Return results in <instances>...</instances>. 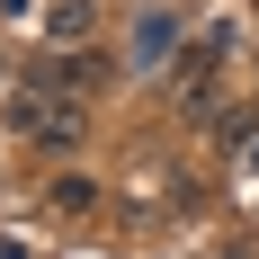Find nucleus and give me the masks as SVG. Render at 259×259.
<instances>
[{"instance_id": "nucleus-1", "label": "nucleus", "mask_w": 259, "mask_h": 259, "mask_svg": "<svg viewBox=\"0 0 259 259\" xmlns=\"http://www.w3.org/2000/svg\"><path fill=\"white\" fill-rule=\"evenodd\" d=\"M9 125H18L27 143H45V152H72V143H80V99L27 80V90H9Z\"/></svg>"}, {"instance_id": "nucleus-2", "label": "nucleus", "mask_w": 259, "mask_h": 259, "mask_svg": "<svg viewBox=\"0 0 259 259\" xmlns=\"http://www.w3.org/2000/svg\"><path fill=\"white\" fill-rule=\"evenodd\" d=\"M179 9H143L134 18V72H161V63H179Z\"/></svg>"}, {"instance_id": "nucleus-3", "label": "nucleus", "mask_w": 259, "mask_h": 259, "mask_svg": "<svg viewBox=\"0 0 259 259\" xmlns=\"http://www.w3.org/2000/svg\"><path fill=\"white\" fill-rule=\"evenodd\" d=\"M224 45H233V27H214L206 45L179 54V72H170V99H179V107H206V80H214V54H224Z\"/></svg>"}, {"instance_id": "nucleus-4", "label": "nucleus", "mask_w": 259, "mask_h": 259, "mask_svg": "<svg viewBox=\"0 0 259 259\" xmlns=\"http://www.w3.org/2000/svg\"><path fill=\"white\" fill-rule=\"evenodd\" d=\"M45 90H63V99H99V90H107V54H54V63H45Z\"/></svg>"}, {"instance_id": "nucleus-5", "label": "nucleus", "mask_w": 259, "mask_h": 259, "mask_svg": "<svg viewBox=\"0 0 259 259\" xmlns=\"http://www.w3.org/2000/svg\"><path fill=\"white\" fill-rule=\"evenodd\" d=\"M90 27H99V0H54V36L63 45H80Z\"/></svg>"}, {"instance_id": "nucleus-6", "label": "nucleus", "mask_w": 259, "mask_h": 259, "mask_svg": "<svg viewBox=\"0 0 259 259\" xmlns=\"http://www.w3.org/2000/svg\"><path fill=\"white\" fill-rule=\"evenodd\" d=\"M90 197H99V188H90V179H54V206H63V214H80V206H90Z\"/></svg>"}]
</instances>
